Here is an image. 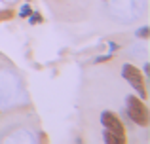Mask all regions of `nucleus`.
<instances>
[{"mask_svg": "<svg viewBox=\"0 0 150 144\" xmlns=\"http://www.w3.org/2000/svg\"><path fill=\"white\" fill-rule=\"evenodd\" d=\"M15 17V10L11 8H6V10H0V23L2 21H10V19Z\"/></svg>", "mask_w": 150, "mask_h": 144, "instance_id": "nucleus-4", "label": "nucleus"}, {"mask_svg": "<svg viewBox=\"0 0 150 144\" xmlns=\"http://www.w3.org/2000/svg\"><path fill=\"white\" fill-rule=\"evenodd\" d=\"M135 36L141 38V40H148V38H150V29H148V27H141V29L135 32Z\"/></svg>", "mask_w": 150, "mask_h": 144, "instance_id": "nucleus-7", "label": "nucleus"}, {"mask_svg": "<svg viewBox=\"0 0 150 144\" xmlns=\"http://www.w3.org/2000/svg\"><path fill=\"white\" fill-rule=\"evenodd\" d=\"M15 13H17L21 19H27L30 13H33V8H30V4H23V6L19 8V11H15Z\"/></svg>", "mask_w": 150, "mask_h": 144, "instance_id": "nucleus-5", "label": "nucleus"}, {"mask_svg": "<svg viewBox=\"0 0 150 144\" xmlns=\"http://www.w3.org/2000/svg\"><path fill=\"white\" fill-rule=\"evenodd\" d=\"M125 114L135 125L148 127L150 125V110L146 100H143L139 95H127L125 97Z\"/></svg>", "mask_w": 150, "mask_h": 144, "instance_id": "nucleus-1", "label": "nucleus"}, {"mask_svg": "<svg viewBox=\"0 0 150 144\" xmlns=\"http://www.w3.org/2000/svg\"><path fill=\"white\" fill-rule=\"evenodd\" d=\"M112 59V53H108V55H101V57H97L95 59V63H105V61H110Z\"/></svg>", "mask_w": 150, "mask_h": 144, "instance_id": "nucleus-9", "label": "nucleus"}, {"mask_svg": "<svg viewBox=\"0 0 150 144\" xmlns=\"http://www.w3.org/2000/svg\"><path fill=\"white\" fill-rule=\"evenodd\" d=\"M101 123L106 131H110V133L120 140V144L127 142V131H125V125H124V122L120 119L118 114H114L112 110L101 112Z\"/></svg>", "mask_w": 150, "mask_h": 144, "instance_id": "nucleus-3", "label": "nucleus"}, {"mask_svg": "<svg viewBox=\"0 0 150 144\" xmlns=\"http://www.w3.org/2000/svg\"><path fill=\"white\" fill-rule=\"evenodd\" d=\"M103 140H105L106 144H120V140H118L116 137H114L112 133H110V131H103Z\"/></svg>", "mask_w": 150, "mask_h": 144, "instance_id": "nucleus-6", "label": "nucleus"}, {"mask_svg": "<svg viewBox=\"0 0 150 144\" xmlns=\"http://www.w3.org/2000/svg\"><path fill=\"white\" fill-rule=\"evenodd\" d=\"M122 78H124L125 81H127L129 85H131L133 89L137 91V95L141 97L143 100L148 99V93H146V84H144V74L141 68H137L135 65L131 63H125L124 67H122Z\"/></svg>", "mask_w": 150, "mask_h": 144, "instance_id": "nucleus-2", "label": "nucleus"}, {"mask_svg": "<svg viewBox=\"0 0 150 144\" xmlns=\"http://www.w3.org/2000/svg\"><path fill=\"white\" fill-rule=\"evenodd\" d=\"M143 74H144V76H150V65H148V63H144V67H143Z\"/></svg>", "mask_w": 150, "mask_h": 144, "instance_id": "nucleus-10", "label": "nucleus"}, {"mask_svg": "<svg viewBox=\"0 0 150 144\" xmlns=\"http://www.w3.org/2000/svg\"><path fill=\"white\" fill-rule=\"evenodd\" d=\"M27 19H29L30 25H36V23H42V21H44V17H42V15L38 13V11H33V13H30Z\"/></svg>", "mask_w": 150, "mask_h": 144, "instance_id": "nucleus-8", "label": "nucleus"}]
</instances>
